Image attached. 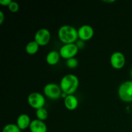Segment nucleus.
<instances>
[{"mask_svg": "<svg viewBox=\"0 0 132 132\" xmlns=\"http://www.w3.org/2000/svg\"><path fill=\"white\" fill-rule=\"evenodd\" d=\"M58 36L64 45L74 43L79 37L78 30L71 25H63L58 30Z\"/></svg>", "mask_w": 132, "mask_h": 132, "instance_id": "1", "label": "nucleus"}, {"mask_svg": "<svg viewBox=\"0 0 132 132\" xmlns=\"http://www.w3.org/2000/svg\"><path fill=\"white\" fill-rule=\"evenodd\" d=\"M79 79L73 74H67L61 79L60 87L62 92L67 95H72L79 86Z\"/></svg>", "mask_w": 132, "mask_h": 132, "instance_id": "2", "label": "nucleus"}, {"mask_svg": "<svg viewBox=\"0 0 132 132\" xmlns=\"http://www.w3.org/2000/svg\"><path fill=\"white\" fill-rule=\"evenodd\" d=\"M118 95L120 99L125 102H132V81L122 82L118 89Z\"/></svg>", "mask_w": 132, "mask_h": 132, "instance_id": "3", "label": "nucleus"}, {"mask_svg": "<svg viewBox=\"0 0 132 132\" xmlns=\"http://www.w3.org/2000/svg\"><path fill=\"white\" fill-rule=\"evenodd\" d=\"M43 92L47 97L53 100L59 99L61 96V94L63 92L60 86L55 83H48L45 85Z\"/></svg>", "mask_w": 132, "mask_h": 132, "instance_id": "4", "label": "nucleus"}, {"mask_svg": "<svg viewBox=\"0 0 132 132\" xmlns=\"http://www.w3.org/2000/svg\"><path fill=\"white\" fill-rule=\"evenodd\" d=\"M28 103L29 105L36 110L43 108L45 103V98L39 92H32L28 96Z\"/></svg>", "mask_w": 132, "mask_h": 132, "instance_id": "5", "label": "nucleus"}, {"mask_svg": "<svg viewBox=\"0 0 132 132\" xmlns=\"http://www.w3.org/2000/svg\"><path fill=\"white\" fill-rule=\"evenodd\" d=\"M79 47L75 43L65 44L59 50L60 55L64 59H67L73 57L77 54Z\"/></svg>", "mask_w": 132, "mask_h": 132, "instance_id": "6", "label": "nucleus"}, {"mask_svg": "<svg viewBox=\"0 0 132 132\" xmlns=\"http://www.w3.org/2000/svg\"><path fill=\"white\" fill-rule=\"evenodd\" d=\"M51 39L50 31L46 28H41L36 32L34 36V41L41 46L46 45Z\"/></svg>", "mask_w": 132, "mask_h": 132, "instance_id": "7", "label": "nucleus"}, {"mask_svg": "<svg viewBox=\"0 0 132 132\" xmlns=\"http://www.w3.org/2000/svg\"><path fill=\"white\" fill-rule=\"evenodd\" d=\"M126 63L125 56L121 52H115L110 57V63L112 67L116 69H121Z\"/></svg>", "mask_w": 132, "mask_h": 132, "instance_id": "8", "label": "nucleus"}, {"mask_svg": "<svg viewBox=\"0 0 132 132\" xmlns=\"http://www.w3.org/2000/svg\"><path fill=\"white\" fill-rule=\"evenodd\" d=\"M94 34V30L92 27L88 24L82 25L78 29L79 38L82 41H88L92 38Z\"/></svg>", "mask_w": 132, "mask_h": 132, "instance_id": "9", "label": "nucleus"}, {"mask_svg": "<svg viewBox=\"0 0 132 132\" xmlns=\"http://www.w3.org/2000/svg\"><path fill=\"white\" fill-rule=\"evenodd\" d=\"M29 128L31 132H47V126L46 124L39 119H35L31 121Z\"/></svg>", "mask_w": 132, "mask_h": 132, "instance_id": "10", "label": "nucleus"}, {"mask_svg": "<svg viewBox=\"0 0 132 132\" xmlns=\"http://www.w3.org/2000/svg\"><path fill=\"white\" fill-rule=\"evenodd\" d=\"M31 121L29 116L25 113L21 114L17 119V126L21 130H24L30 127Z\"/></svg>", "mask_w": 132, "mask_h": 132, "instance_id": "11", "label": "nucleus"}, {"mask_svg": "<svg viewBox=\"0 0 132 132\" xmlns=\"http://www.w3.org/2000/svg\"><path fill=\"white\" fill-rule=\"evenodd\" d=\"M64 106L69 110H74L78 106V99L75 95H68L64 101Z\"/></svg>", "mask_w": 132, "mask_h": 132, "instance_id": "12", "label": "nucleus"}, {"mask_svg": "<svg viewBox=\"0 0 132 132\" xmlns=\"http://www.w3.org/2000/svg\"><path fill=\"white\" fill-rule=\"evenodd\" d=\"M60 54L55 50L50 51L48 54L46 55V63L50 65H55L57 64L60 59Z\"/></svg>", "mask_w": 132, "mask_h": 132, "instance_id": "13", "label": "nucleus"}, {"mask_svg": "<svg viewBox=\"0 0 132 132\" xmlns=\"http://www.w3.org/2000/svg\"><path fill=\"white\" fill-rule=\"evenodd\" d=\"M39 45L36 41H32L28 43V44L26 45L25 50L27 54H30V55H33V54L37 53L39 50Z\"/></svg>", "mask_w": 132, "mask_h": 132, "instance_id": "14", "label": "nucleus"}, {"mask_svg": "<svg viewBox=\"0 0 132 132\" xmlns=\"http://www.w3.org/2000/svg\"><path fill=\"white\" fill-rule=\"evenodd\" d=\"M36 117H37V119L40 121H44L47 119L48 117V112L45 108H41L39 109L36 110Z\"/></svg>", "mask_w": 132, "mask_h": 132, "instance_id": "15", "label": "nucleus"}, {"mask_svg": "<svg viewBox=\"0 0 132 132\" xmlns=\"http://www.w3.org/2000/svg\"><path fill=\"white\" fill-rule=\"evenodd\" d=\"M2 132H21V130L17 126V125L11 123L5 125L3 129Z\"/></svg>", "mask_w": 132, "mask_h": 132, "instance_id": "16", "label": "nucleus"}, {"mask_svg": "<svg viewBox=\"0 0 132 132\" xmlns=\"http://www.w3.org/2000/svg\"><path fill=\"white\" fill-rule=\"evenodd\" d=\"M67 67L70 68H75L77 67L78 65V61L77 59H76L75 57L70 58V59H68L67 60Z\"/></svg>", "mask_w": 132, "mask_h": 132, "instance_id": "17", "label": "nucleus"}, {"mask_svg": "<svg viewBox=\"0 0 132 132\" xmlns=\"http://www.w3.org/2000/svg\"><path fill=\"white\" fill-rule=\"evenodd\" d=\"M8 7H9V10L12 12H17L19 9V4L17 2H15V1H13L10 3V5L8 6Z\"/></svg>", "mask_w": 132, "mask_h": 132, "instance_id": "18", "label": "nucleus"}, {"mask_svg": "<svg viewBox=\"0 0 132 132\" xmlns=\"http://www.w3.org/2000/svg\"><path fill=\"white\" fill-rule=\"evenodd\" d=\"M12 1V0H0V4L3 6H9Z\"/></svg>", "mask_w": 132, "mask_h": 132, "instance_id": "19", "label": "nucleus"}, {"mask_svg": "<svg viewBox=\"0 0 132 132\" xmlns=\"http://www.w3.org/2000/svg\"><path fill=\"white\" fill-rule=\"evenodd\" d=\"M5 19V15H4L3 11L0 10V24H2Z\"/></svg>", "mask_w": 132, "mask_h": 132, "instance_id": "20", "label": "nucleus"}, {"mask_svg": "<svg viewBox=\"0 0 132 132\" xmlns=\"http://www.w3.org/2000/svg\"><path fill=\"white\" fill-rule=\"evenodd\" d=\"M105 1V2H108V3H109V2H114V0H112V1Z\"/></svg>", "mask_w": 132, "mask_h": 132, "instance_id": "21", "label": "nucleus"}, {"mask_svg": "<svg viewBox=\"0 0 132 132\" xmlns=\"http://www.w3.org/2000/svg\"><path fill=\"white\" fill-rule=\"evenodd\" d=\"M130 76H131V78H132V67H131V70H130Z\"/></svg>", "mask_w": 132, "mask_h": 132, "instance_id": "22", "label": "nucleus"}]
</instances>
